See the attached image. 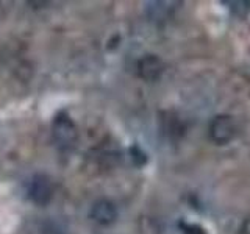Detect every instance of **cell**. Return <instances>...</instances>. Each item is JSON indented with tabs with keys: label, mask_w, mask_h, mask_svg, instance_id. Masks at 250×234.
Masks as SVG:
<instances>
[{
	"label": "cell",
	"mask_w": 250,
	"mask_h": 234,
	"mask_svg": "<svg viewBox=\"0 0 250 234\" xmlns=\"http://www.w3.org/2000/svg\"><path fill=\"white\" fill-rule=\"evenodd\" d=\"M241 234H250V215L244 220V223H242L241 226Z\"/></svg>",
	"instance_id": "ba28073f"
},
{
	"label": "cell",
	"mask_w": 250,
	"mask_h": 234,
	"mask_svg": "<svg viewBox=\"0 0 250 234\" xmlns=\"http://www.w3.org/2000/svg\"><path fill=\"white\" fill-rule=\"evenodd\" d=\"M39 234H66V231L57 222H45L39 230Z\"/></svg>",
	"instance_id": "8992f818"
},
{
	"label": "cell",
	"mask_w": 250,
	"mask_h": 234,
	"mask_svg": "<svg viewBox=\"0 0 250 234\" xmlns=\"http://www.w3.org/2000/svg\"><path fill=\"white\" fill-rule=\"evenodd\" d=\"M236 135V125L230 116H216L209 123V139L217 145H225Z\"/></svg>",
	"instance_id": "7a4b0ae2"
},
{
	"label": "cell",
	"mask_w": 250,
	"mask_h": 234,
	"mask_svg": "<svg viewBox=\"0 0 250 234\" xmlns=\"http://www.w3.org/2000/svg\"><path fill=\"white\" fill-rule=\"evenodd\" d=\"M52 135L55 142H58L62 147H70L75 144V140L78 137V131L75 123L72 122L69 116L60 114L55 117L53 125H52Z\"/></svg>",
	"instance_id": "3957f363"
},
{
	"label": "cell",
	"mask_w": 250,
	"mask_h": 234,
	"mask_svg": "<svg viewBox=\"0 0 250 234\" xmlns=\"http://www.w3.org/2000/svg\"><path fill=\"white\" fill-rule=\"evenodd\" d=\"M27 195L35 205L47 206L53 198V183L47 175L36 174L27 184Z\"/></svg>",
	"instance_id": "6da1fadb"
},
{
	"label": "cell",
	"mask_w": 250,
	"mask_h": 234,
	"mask_svg": "<svg viewBox=\"0 0 250 234\" xmlns=\"http://www.w3.org/2000/svg\"><path fill=\"white\" fill-rule=\"evenodd\" d=\"M163 70H164L163 61L158 57H155V55H146L138 62V75L146 81L158 80Z\"/></svg>",
	"instance_id": "5b68a950"
},
{
	"label": "cell",
	"mask_w": 250,
	"mask_h": 234,
	"mask_svg": "<svg viewBox=\"0 0 250 234\" xmlns=\"http://www.w3.org/2000/svg\"><path fill=\"white\" fill-rule=\"evenodd\" d=\"M182 228L185 230V234H205L203 233L202 228H199V226H194V225H182Z\"/></svg>",
	"instance_id": "52a82bcc"
},
{
	"label": "cell",
	"mask_w": 250,
	"mask_h": 234,
	"mask_svg": "<svg viewBox=\"0 0 250 234\" xmlns=\"http://www.w3.org/2000/svg\"><path fill=\"white\" fill-rule=\"evenodd\" d=\"M89 217L96 223H99L102 226H108V225H111V223L116 222V218H117V208H116V205L111 200L100 198V200H97L91 206Z\"/></svg>",
	"instance_id": "277c9868"
}]
</instances>
